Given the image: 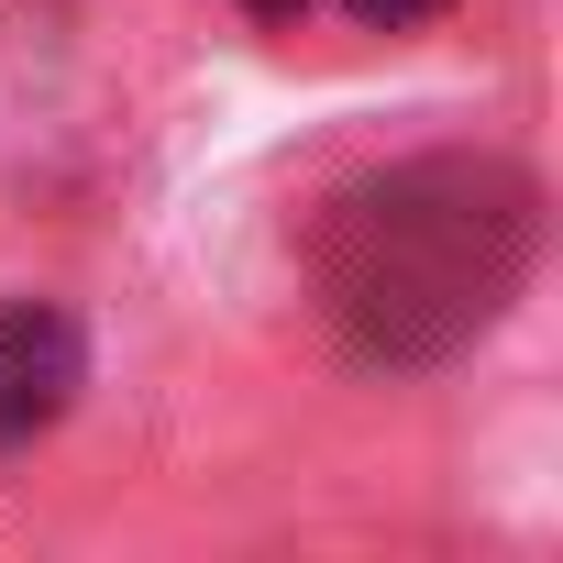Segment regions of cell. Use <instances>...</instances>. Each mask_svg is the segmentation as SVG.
<instances>
[{"mask_svg":"<svg viewBox=\"0 0 563 563\" xmlns=\"http://www.w3.org/2000/svg\"><path fill=\"white\" fill-rule=\"evenodd\" d=\"M243 12H265V23H299V0H243Z\"/></svg>","mask_w":563,"mask_h":563,"instance_id":"277c9868","label":"cell"},{"mask_svg":"<svg viewBox=\"0 0 563 563\" xmlns=\"http://www.w3.org/2000/svg\"><path fill=\"white\" fill-rule=\"evenodd\" d=\"M354 23H420V12H442V0H343Z\"/></svg>","mask_w":563,"mask_h":563,"instance_id":"3957f363","label":"cell"},{"mask_svg":"<svg viewBox=\"0 0 563 563\" xmlns=\"http://www.w3.org/2000/svg\"><path fill=\"white\" fill-rule=\"evenodd\" d=\"M519 243H530V199L508 177H475V166L387 177L376 199H354L332 243V310L376 354H431L497 310Z\"/></svg>","mask_w":563,"mask_h":563,"instance_id":"6da1fadb","label":"cell"},{"mask_svg":"<svg viewBox=\"0 0 563 563\" xmlns=\"http://www.w3.org/2000/svg\"><path fill=\"white\" fill-rule=\"evenodd\" d=\"M78 376H89V343H78L67 310H34V299L0 310V453L56 431L67 398H78Z\"/></svg>","mask_w":563,"mask_h":563,"instance_id":"7a4b0ae2","label":"cell"}]
</instances>
